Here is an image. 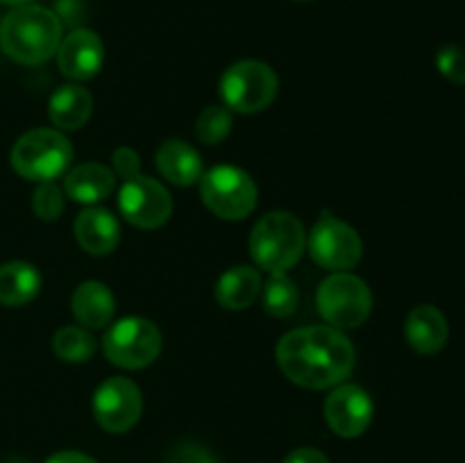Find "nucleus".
<instances>
[{"label":"nucleus","mask_w":465,"mask_h":463,"mask_svg":"<svg viewBox=\"0 0 465 463\" xmlns=\"http://www.w3.org/2000/svg\"><path fill=\"white\" fill-rule=\"evenodd\" d=\"M277 363L293 384L321 390L341 384L354 368V348L336 327H300L277 343Z\"/></svg>","instance_id":"obj_1"},{"label":"nucleus","mask_w":465,"mask_h":463,"mask_svg":"<svg viewBox=\"0 0 465 463\" xmlns=\"http://www.w3.org/2000/svg\"><path fill=\"white\" fill-rule=\"evenodd\" d=\"M62 44L57 14L39 5H18L0 23V48L14 62L36 66L53 57Z\"/></svg>","instance_id":"obj_2"},{"label":"nucleus","mask_w":465,"mask_h":463,"mask_svg":"<svg viewBox=\"0 0 465 463\" xmlns=\"http://www.w3.org/2000/svg\"><path fill=\"white\" fill-rule=\"evenodd\" d=\"M307 245L304 227L293 213H266L250 234V254L268 272H286L300 261Z\"/></svg>","instance_id":"obj_3"},{"label":"nucleus","mask_w":465,"mask_h":463,"mask_svg":"<svg viewBox=\"0 0 465 463\" xmlns=\"http://www.w3.org/2000/svg\"><path fill=\"white\" fill-rule=\"evenodd\" d=\"M73 159V148L57 130H32L12 148V166L25 180L53 182L64 175Z\"/></svg>","instance_id":"obj_4"},{"label":"nucleus","mask_w":465,"mask_h":463,"mask_svg":"<svg viewBox=\"0 0 465 463\" xmlns=\"http://www.w3.org/2000/svg\"><path fill=\"white\" fill-rule=\"evenodd\" d=\"M321 316L336 330L363 325L372 311V293L366 281L350 272L327 277L316 295Z\"/></svg>","instance_id":"obj_5"},{"label":"nucleus","mask_w":465,"mask_h":463,"mask_svg":"<svg viewBox=\"0 0 465 463\" xmlns=\"http://www.w3.org/2000/svg\"><path fill=\"white\" fill-rule=\"evenodd\" d=\"M200 195L212 213L225 221H241L257 207V184L236 166H216L200 177Z\"/></svg>","instance_id":"obj_6"},{"label":"nucleus","mask_w":465,"mask_h":463,"mask_svg":"<svg viewBox=\"0 0 465 463\" xmlns=\"http://www.w3.org/2000/svg\"><path fill=\"white\" fill-rule=\"evenodd\" d=\"M104 357L118 368L139 370L150 366L162 352V331L148 318H123L109 327L103 340Z\"/></svg>","instance_id":"obj_7"},{"label":"nucleus","mask_w":465,"mask_h":463,"mask_svg":"<svg viewBox=\"0 0 465 463\" xmlns=\"http://www.w3.org/2000/svg\"><path fill=\"white\" fill-rule=\"evenodd\" d=\"M275 71L268 64L245 59L225 71L221 80V95L227 109L241 113H257L271 107L277 95Z\"/></svg>","instance_id":"obj_8"},{"label":"nucleus","mask_w":465,"mask_h":463,"mask_svg":"<svg viewBox=\"0 0 465 463\" xmlns=\"http://www.w3.org/2000/svg\"><path fill=\"white\" fill-rule=\"evenodd\" d=\"M307 248L318 266L341 272L357 266L363 254L361 236L348 222L339 221L330 213H325L316 222L307 239Z\"/></svg>","instance_id":"obj_9"},{"label":"nucleus","mask_w":465,"mask_h":463,"mask_svg":"<svg viewBox=\"0 0 465 463\" xmlns=\"http://www.w3.org/2000/svg\"><path fill=\"white\" fill-rule=\"evenodd\" d=\"M118 209L130 225L157 230L171 218L173 200L166 186L145 175L125 180L118 191Z\"/></svg>","instance_id":"obj_10"},{"label":"nucleus","mask_w":465,"mask_h":463,"mask_svg":"<svg viewBox=\"0 0 465 463\" xmlns=\"http://www.w3.org/2000/svg\"><path fill=\"white\" fill-rule=\"evenodd\" d=\"M143 398L139 386L127 377H109L94 395V416L103 429L123 434L139 422Z\"/></svg>","instance_id":"obj_11"},{"label":"nucleus","mask_w":465,"mask_h":463,"mask_svg":"<svg viewBox=\"0 0 465 463\" xmlns=\"http://www.w3.org/2000/svg\"><path fill=\"white\" fill-rule=\"evenodd\" d=\"M372 413H375V407H372L371 395L357 384H341L325 399L327 425L343 438L361 436L371 427Z\"/></svg>","instance_id":"obj_12"},{"label":"nucleus","mask_w":465,"mask_h":463,"mask_svg":"<svg viewBox=\"0 0 465 463\" xmlns=\"http://www.w3.org/2000/svg\"><path fill=\"white\" fill-rule=\"evenodd\" d=\"M59 68L75 82L91 80L98 75L104 62V45L100 36L91 30H75L62 39L57 50Z\"/></svg>","instance_id":"obj_13"},{"label":"nucleus","mask_w":465,"mask_h":463,"mask_svg":"<svg viewBox=\"0 0 465 463\" xmlns=\"http://www.w3.org/2000/svg\"><path fill=\"white\" fill-rule=\"evenodd\" d=\"M404 336L418 354H436L448 343L450 327L440 309L434 304H420L407 316Z\"/></svg>","instance_id":"obj_14"},{"label":"nucleus","mask_w":465,"mask_h":463,"mask_svg":"<svg viewBox=\"0 0 465 463\" xmlns=\"http://www.w3.org/2000/svg\"><path fill=\"white\" fill-rule=\"evenodd\" d=\"M75 239L89 254L103 257L121 243V225L104 209H86L75 221Z\"/></svg>","instance_id":"obj_15"},{"label":"nucleus","mask_w":465,"mask_h":463,"mask_svg":"<svg viewBox=\"0 0 465 463\" xmlns=\"http://www.w3.org/2000/svg\"><path fill=\"white\" fill-rule=\"evenodd\" d=\"M154 163H157L159 172L177 186H191L203 177V159H200L198 150L180 139L163 141L159 145Z\"/></svg>","instance_id":"obj_16"},{"label":"nucleus","mask_w":465,"mask_h":463,"mask_svg":"<svg viewBox=\"0 0 465 463\" xmlns=\"http://www.w3.org/2000/svg\"><path fill=\"white\" fill-rule=\"evenodd\" d=\"M116 186V177L103 163H80L64 177V191L71 200L82 204H95L107 198Z\"/></svg>","instance_id":"obj_17"},{"label":"nucleus","mask_w":465,"mask_h":463,"mask_svg":"<svg viewBox=\"0 0 465 463\" xmlns=\"http://www.w3.org/2000/svg\"><path fill=\"white\" fill-rule=\"evenodd\" d=\"M73 316L77 322H82L89 330H100L112 322L116 304H114V295L103 281H82L71 298Z\"/></svg>","instance_id":"obj_18"},{"label":"nucleus","mask_w":465,"mask_h":463,"mask_svg":"<svg viewBox=\"0 0 465 463\" xmlns=\"http://www.w3.org/2000/svg\"><path fill=\"white\" fill-rule=\"evenodd\" d=\"M94 112V98L80 84H64L50 95L48 113L50 121L59 130H80L86 125Z\"/></svg>","instance_id":"obj_19"},{"label":"nucleus","mask_w":465,"mask_h":463,"mask_svg":"<svg viewBox=\"0 0 465 463\" xmlns=\"http://www.w3.org/2000/svg\"><path fill=\"white\" fill-rule=\"evenodd\" d=\"M262 291V277L250 266H234L218 280L216 300L223 309L241 311L257 300Z\"/></svg>","instance_id":"obj_20"},{"label":"nucleus","mask_w":465,"mask_h":463,"mask_svg":"<svg viewBox=\"0 0 465 463\" xmlns=\"http://www.w3.org/2000/svg\"><path fill=\"white\" fill-rule=\"evenodd\" d=\"M41 289V275L32 263L9 261L0 266V304L23 307L32 302Z\"/></svg>","instance_id":"obj_21"},{"label":"nucleus","mask_w":465,"mask_h":463,"mask_svg":"<svg viewBox=\"0 0 465 463\" xmlns=\"http://www.w3.org/2000/svg\"><path fill=\"white\" fill-rule=\"evenodd\" d=\"M262 300L266 313L275 318L293 316L300 304V291L286 272H271L266 284L262 286Z\"/></svg>","instance_id":"obj_22"},{"label":"nucleus","mask_w":465,"mask_h":463,"mask_svg":"<svg viewBox=\"0 0 465 463\" xmlns=\"http://www.w3.org/2000/svg\"><path fill=\"white\" fill-rule=\"evenodd\" d=\"M53 350L62 361L84 363L94 357L95 340L82 327H62L53 339Z\"/></svg>","instance_id":"obj_23"},{"label":"nucleus","mask_w":465,"mask_h":463,"mask_svg":"<svg viewBox=\"0 0 465 463\" xmlns=\"http://www.w3.org/2000/svg\"><path fill=\"white\" fill-rule=\"evenodd\" d=\"M232 112L227 107H221V104H212V107L204 109L198 116V123H195V134L203 143H221V141L227 139V134L232 132Z\"/></svg>","instance_id":"obj_24"},{"label":"nucleus","mask_w":465,"mask_h":463,"mask_svg":"<svg viewBox=\"0 0 465 463\" xmlns=\"http://www.w3.org/2000/svg\"><path fill=\"white\" fill-rule=\"evenodd\" d=\"M32 209L41 221H57L64 212V193L53 182H41L32 195Z\"/></svg>","instance_id":"obj_25"},{"label":"nucleus","mask_w":465,"mask_h":463,"mask_svg":"<svg viewBox=\"0 0 465 463\" xmlns=\"http://www.w3.org/2000/svg\"><path fill=\"white\" fill-rule=\"evenodd\" d=\"M436 66L454 84L465 86V50L459 45H443L436 54Z\"/></svg>","instance_id":"obj_26"},{"label":"nucleus","mask_w":465,"mask_h":463,"mask_svg":"<svg viewBox=\"0 0 465 463\" xmlns=\"http://www.w3.org/2000/svg\"><path fill=\"white\" fill-rule=\"evenodd\" d=\"M114 171L123 180H132V177L141 175V159L132 148H118L114 153Z\"/></svg>","instance_id":"obj_27"},{"label":"nucleus","mask_w":465,"mask_h":463,"mask_svg":"<svg viewBox=\"0 0 465 463\" xmlns=\"http://www.w3.org/2000/svg\"><path fill=\"white\" fill-rule=\"evenodd\" d=\"M168 463H218L212 454L195 443H182L168 457Z\"/></svg>","instance_id":"obj_28"},{"label":"nucleus","mask_w":465,"mask_h":463,"mask_svg":"<svg viewBox=\"0 0 465 463\" xmlns=\"http://www.w3.org/2000/svg\"><path fill=\"white\" fill-rule=\"evenodd\" d=\"M284 463H330L322 452L313 448H300L284 458Z\"/></svg>","instance_id":"obj_29"},{"label":"nucleus","mask_w":465,"mask_h":463,"mask_svg":"<svg viewBox=\"0 0 465 463\" xmlns=\"http://www.w3.org/2000/svg\"><path fill=\"white\" fill-rule=\"evenodd\" d=\"M45 463H98V461H94V458L80 452H59L54 454V457H50Z\"/></svg>","instance_id":"obj_30"},{"label":"nucleus","mask_w":465,"mask_h":463,"mask_svg":"<svg viewBox=\"0 0 465 463\" xmlns=\"http://www.w3.org/2000/svg\"><path fill=\"white\" fill-rule=\"evenodd\" d=\"M0 3H7V5H16V7H18V5H27V3H30V0H0Z\"/></svg>","instance_id":"obj_31"},{"label":"nucleus","mask_w":465,"mask_h":463,"mask_svg":"<svg viewBox=\"0 0 465 463\" xmlns=\"http://www.w3.org/2000/svg\"><path fill=\"white\" fill-rule=\"evenodd\" d=\"M7 463H25V461H21V458H9Z\"/></svg>","instance_id":"obj_32"}]
</instances>
